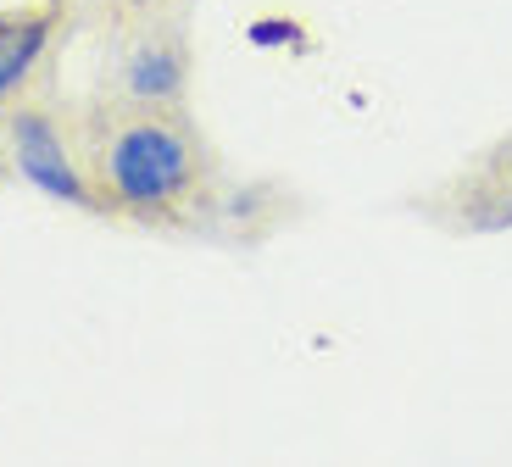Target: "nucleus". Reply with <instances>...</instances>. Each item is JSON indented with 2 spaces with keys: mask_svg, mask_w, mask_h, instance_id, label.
Here are the masks:
<instances>
[{
  "mask_svg": "<svg viewBox=\"0 0 512 467\" xmlns=\"http://www.w3.org/2000/svg\"><path fill=\"white\" fill-rule=\"evenodd\" d=\"M184 173H190V162H184V145L167 128H128L123 139H117L112 151V178L117 190L128 195V201H167V195L184 184Z\"/></svg>",
  "mask_w": 512,
  "mask_h": 467,
  "instance_id": "1",
  "label": "nucleus"
},
{
  "mask_svg": "<svg viewBox=\"0 0 512 467\" xmlns=\"http://www.w3.org/2000/svg\"><path fill=\"white\" fill-rule=\"evenodd\" d=\"M17 162H23V173L34 178L39 190L62 195V201H84V184H78V173L67 167L56 134L39 123V117H23V123H17Z\"/></svg>",
  "mask_w": 512,
  "mask_h": 467,
  "instance_id": "2",
  "label": "nucleus"
},
{
  "mask_svg": "<svg viewBox=\"0 0 512 467\" xmlns=\"http://www.w3.org/2000/svg\"><path fill=\"white\" fill-rule=\"evenodd\" d=\"M39 45H45V28L39 23H6L0 28V95L28 73V62L39 56Z\"/></svg>",
  "mask_w": 512,
  "mask_h": 467,
  "instance_id": "3",
  "label": "nucleus"
},
{
  "mask_svg": "<svg viewBox=\"0 0 512 467\" xmlns=\"http://www.w3.org/2000/svg\"><path fill=\"white\" fill-rule=\"evenodd\" d=\"M128 84H134V95H173L179 89V62L167 51H145L128 73Z\"/></svg>",
  "mask_w": 512,
  "mask_h": 467,
  "instance_id": "4",
  "label": "nucleus"
}]
</instances>
